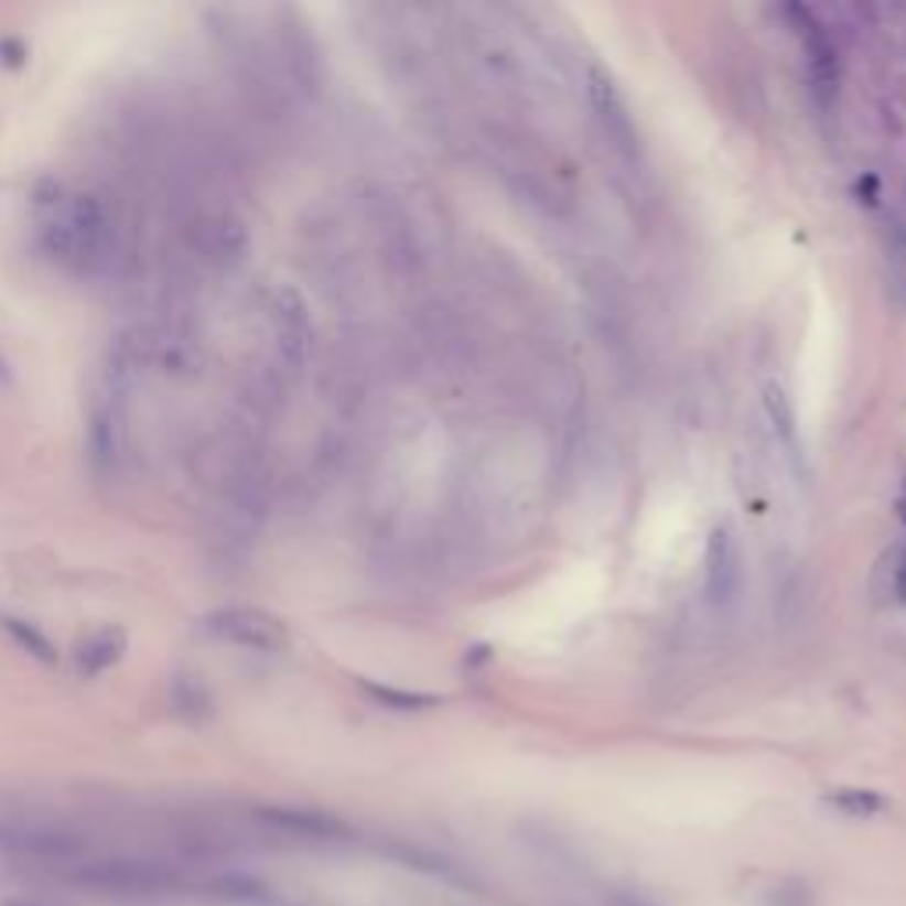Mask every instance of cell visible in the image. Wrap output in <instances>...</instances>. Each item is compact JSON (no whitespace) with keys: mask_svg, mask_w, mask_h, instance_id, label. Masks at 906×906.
Listing matches in <instances>:
<instances>
[{"mask_svg":"<svg viewBox=\"0 0 906 906\" xmlns=\"http://www.w3.org/2000/svg\"><path fill=\"white\" fill-rule=\"evenodd\" d=\"M206 888L216 899H227V903H262L266 899V885L259 878L245 875V871H224V875L209 878Z\"/></svg>","mask_w":906,"mask_h":906,"instance_id":"14","label":"cell"},{"mask_svg":"<svg viewBox=\"0 0 906 906\" xmlns=\"http://www.w3.org/2000/svg\"><path fill=\"white\" fill-rule=\"evenodd\" d=\"M125 634L121 630H96L93 637H86V641L78 645L75 651V666H78V673H86V677H96V673H104V669H110L117 659L125 656Z\"/></svg>","mask_w":906,"mask_h":906,"instance_id":"8","label":"cell"},{"mask_svg":"<svg viewBox=\"0 0 906 906\" xmlns=\"http://www.w3.org/2000/svg\"><path fill=\"white\" fill-rule=\"evenodd\" d=\"M803 46H808V57H811L815 86L829 93L835 86V57H832V46L826 40V32H821L811 19L803 22Z\"/></svg>","mask_w":906,"mask_h":906,"instance_id":"13","label":"cell"},{"mask_svg":"<svg viewBox=\"0 0 906 906\" xmlns=\"http://www.w3.org/2000/svg\"><path fill=\"white\" fill-rule=\"evenodd\" d=\"M362 691L379 701L382 709L390 712H425V709H435L443 698L440 694H425V691H400V687H386V683H373V680H362Z\"/></svg>","mask_w":906,"mask_h":906,"instance_id":"11","label":"cell"},{"mask_svg":"<svg viewBox=\"0 0 906 906\" xmlns=\"http://www.w3.org/2000/svg\"><path fill=\"white\" fill-rule=\"evenodd\" d=\"M198 627H203V634L216 637V641L238 645L248 651H283L288 648V627L262 610H248V606L216 610V613L203 616Z\"/></svg>","mask_w":906,"mask_h":906,"instance_id":"3","label":"cell"},{"mask_svg":"<svg viewBox=\"0 0 906 906\" xmlns=\"http://www.w3.org/2000/svg\"><path fill=\"white\" fill-rule=\"evenodd\" d=\"M610 906H659V903L641 893H630V888H619V893L610 896Z\"/></svg>","mask_w":906,"mask_h":906,"instance_id":"20","label":"cell"},{"mask_svg":"<svg viewBox=\"0 0 906 906\" xmlns=\"http://www.w3.org/2000/svg\"><path fill=\"white\" fill-rule=\"evenodd\" d=\"M896 514H899V521H903V528H906V499L896 503Z\"/></svg>","mask_w":906,"mask_h":906,"instance_id":"23","label":"cell"},{"mask_svg":"<svg viewBox=\"0 0 906 906\" xmlns=\"http://www.w3.org/2000/svg\"><path fill=\"white\" fill-rule=\"evenodd\" d=\"M762 400H765V414H768L772 429H776V435L790 450H797V414H794V405H790V397H786V390L779 382H768L762 390Z\"/></svg>","mask_w":906,"mask_h":906,"instance_id":"12","label":"cell"},{"mask_svg":"<svg viewBox=\"0 0 906 906\" xmlns=\"http://www.w3.org/2000/svg\"><path fill=\"white\" fill-rule=\"evenodd\" d=\"M0 627L8 630V637L25 651V656H32V659L43 662V666H54L57 662V645L50 641V637L36 624H29V619H19V616H0Z\"/></svg>","mask_w":906,"mask_h":906,"instance_id":"10","label":"cell"},{"mask_svg":"<svg viewBox=\"0 0 906 906\" xmlns=\"http://www.w3.org/2000/svg\"><path fill=\"white\" fill-rule=\"evenodd\" d=\"M11 382V368H8V362L0 358V386H8Z\"/></svg>","mask_w":906,"mask_h":906,"instance_id":"22","label":"cell"},{"mask_svg":"<svg viewBox=\"0 0 906 906\" xmlns=\"http://www.w3.org/2000/svg\"><path fill=\"white\" fill-rule=\"evenodd\" d=\"M29 57V50L22 40H0V61L8 64V68H19V64H25Z\"/></svg>","mask_w":906,"mask_h":906,"instance_id":"19","label":"cell"},{"mask_svg":"<svg viewBox=\"0 0 906 906\" xmlns=\"http://www.w3.org/2000/svg\"><path fill=\"white\" fill-rule=\"evenodd\" d=\"M0 906H50V903H40V899H8V903H0Z\"/></svg>","mask_w":906,"mask_h":906,"instance_id":"21","label":"cell"},{"mask_svg":"<svg viewBox=\"0 0 906 906\" xmlns=\"http://www.w3.org/2000/svg\"><path fill=\"white\" fill-rule=\"evenodd\" d=\"M736 581H741V557H736L733 528L719 525L709 535V549H704V592H709L712 606H726L736 595Z\"/></svg>","mask_w":906,"mask_h":906,"instance_id":"4","label":"cell"},{"mask_svg":"<svg viewBox=\"0 0 906 906\" xmlns=\"http://www.w3.org/2000/svg\"><path fill=\"white\" fill-rule=\"evenodd\" d=\"M273 319H277V337H280L283 355H288L291 362H301L305 358V350H309V337H312L305 301H301L294 291H280Z\"/></svg>","mask_w":906,"mask_h":906,"instance_id":"6","label":"cell"},{"mask_svg":"<svg viewBox=\"0 0 906 906\" xmlns=\"http://www.w3.org/2000/svg\"><path fill=\"white\" fill-rule=\"evenodd\" d=\"M171 704H174V712L177 715H184L188 719V723H198V719H206L209 715V698H206V691L198 683H192V680H174V687H171Z\"/></svg>","mask_w":906,"mask_h":906,"instance_id":"17","label":"cell"},{"mask_svg":"<svg viewBox=\"0 0 906 906\" xmlns=\"http://www.w3.org/2000/svg\"><path fill=\"white\" fill-rule=\"evenodd\" d=\"M259 821L262 826H270L283 835H294V839H337L344 835V826L333 815H323V811H309V808H259Z\"/></svg>","mask_w":906,"mask_h":906,"instance_id":"5","label":"cell"},{"mask_svg":"<svg viewBox=\"0 0 906 906\" xmlns=\"http://www.w3.org/2000/svg\"><path fill=\"white\" fill-rule=\"evenodd\" d=\"M826 803H832L839 815L850 818H871L885 811V797L875 790H861V786H839V790L826 797Z\"/></svg>","mask_w":906,"mask_h":906,"instance_id":"15","label":"cell"},{"mask_svg":"<svg viewBox=\"0 0 906 906\" xmlns=\"http://www.w3.org/2000/svg\"><path fill=\"white\" fill-rule=\"evenodd\" d=\"M198 241H203V251L209 262H220V266H230L245 256V245H248V234L238 220H206L198 227Z\"/></svg>","mask_w":906,"mask_h":906,"instance_id":"7","label":"cell"},{"mask_svg":"<svg viewBox=\"0 0 906 906\" xmlns=\"http://www.w3.org/2000/svg\"><path fill=\"white\" fill-rule=\"evenodd\" d=\"M871 592L882 606H906V546L888 549L875 567Z\"/></svg>","mask_w":906,"mask_h":906,"instance_id":"9","label":"cell"},{"mask_svg":"<svg viewBox=\"0 0 906 906\" xmlns=\"http://www.w3.org/2000/svg\"><path fill=\"white\" fill-rule=\"evenodd\" d=\"M0 853L8 861L68 871V875L89 858L86 843L75 832L43 826V821H0Z\"/></svg>","mask_w":906,"mask_h":906,"instance_id":"2","label":"cell"},{"mask_svg":"<svg viewBox=\"0 0 906 906\" xmlns=\"http://www.w3.org/2000/svg\"><path fill=\"white\" fill-rule=\"evenodd\" d=\"M768 906H815V896H811V885L808 882H779L776 888L768 893Z\"/></svg>","mask_w":906,"mask_h":906,"instance_id":"18","label":"cell"},{"mask_svg":"<svg viewBox=\"0 0 906 906\" xmlns=\"http://www.w3.org/2000/svg\"><path fill=\"white\" fill-rule=\"evenodd\" d=\"M589 93H592V104L598 107V114L606 117V121H616L619 128H630L627 121V114H624V104H619V96H616V86H613V78L602 72V68H592L589 72Z\"/></svg>","mask_w":906,"mask_h":906,"instance_id":"16","label":"cell"},{"mask_svg":"<svg viewBox=\"0 0 906 906\" xmlns=\"http://www.w3.org/2000/svg\"><path fill=\"white\" fill-rule=\"evenodd\" d=\"M68 878L114 899H157L181 885L177 867L153 858H86Z\"/></svg>","mask_w":906,"mask_h":906,"instance_id":"1","label":"cell"}]
</instances>
